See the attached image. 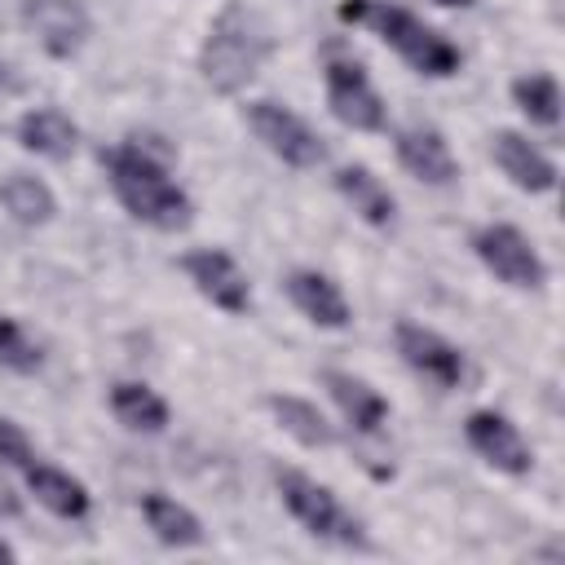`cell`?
Returning <instances> with one entry per match:
<instances>
[{
  "instance_id": "obj_28",
  "label": "cell",
  "mask_w": 565,
  "mask_h": 565,
  "mask_svg": "<svg viewBox=\"0 0 565 565\" xmlns=\"http://www.w3.org/2000/svg\"><path fill=\"white\" fill-rule=\"evenodd\" d=\"M13 556H18V552H13V547H9L4 539H0V561H13Z\"/></svg>"
},
{
  "instance_id": "obj_1",
  "label": "cell",
  "mask_w": 565,
  "mask_h": 565,
  "mask_svg": "<svg viewBox=\"0 0 565 565\" xmlns=\"http://www.w3.org/2000/svg\"><path fill=\"white\" fill-rule=\"evenodd\" d=\"M106 168V181L115 190V199L124 203V212L150 230H185L190 225V194L168 177V168L141 146V141H119L110 150L97 154Z\"/></svg>"
},
{
  "instance_id": "obj_16",
  "label": "cell",
  "mask_w": 565,
  "mask_h": 565,
  "mask_svg": "<svg viewBox=\"0 0 565 565\" xmlns=\"http://www.w3.org/2000/svg\"><path fill=\"white\" fill-rule=\"evenodd\" d=\"M75 141H79V128L66 110L57 106H35L18 119V146L31 150V154H44V159H71L75 154Z\"/></svg>"
},
{
  "instance_id": "obj_8",
  "label": "cell",
  "mask_w": 565,
  "mask_h": 565,
  "mask_svg": "<svg viewBox=\"0 0 565 565\" xmlns=\"http://www.w3.org/2000/svg\"><path fill=\"white\" fill-rule=\"evenodd\" d=\"M393 344H397V353H402V362L411 366V371H419L424 380H433L437 388H459L463 380H468V362H463V353L446 340V335H437V331H428V327H419V322H397L393 327Z\"/></svg>"
},
{
  "instance_id": "obj_7",
  "label": "cell",
  "mask_w": 565,
  "mask_h": 565,
  "mask_svg": "<svg viewBox=\"0 0 565 565\" xmlns=\"http://www.w3.org/2000/svg\"><path fill=\"white\" fill-rule=\"evenodd\" d=\"M327 106L353 132H380L384 128V97L366 79L362 62L344 57L335 49L327 53Z\"/></svg>"
},
{
  "instance_id": "obj_20",
  "label": "cell",
  "mask_w": 565,
  "mask_h": 565,
  "mask_svg": "<svg viewBox=\"0 0 565 565\" xmlns=\"http://www.w3.org/2000/svg\"><path fill=\"white\" fill-rule=\"evenodd\" d=\"M106 397H110V411L124 428H132V433H163L168 428V402L154 388H146L137 380H115Z\"/></svg>"
},
{
  "instance_id": "obj_23",
  "label": "cell",
  "mask_w": 565,
  "mask_h": 565,
  "mask_svg": "<svg viewBox=\"0 0 565 565\" xmlns=\"http://www.w3.org/2000/svg\"><path fill=\"white\" fill-rule=\"evenodd\" d=\"M512 102L521 106V115L530 124H543V128L561 124V84L552 75H521V79H512Z\"/></svg>"
},
{
  "instance_id": "obj_12",
  "label": "cell",
  "mask_w": 565,
  "mask_h": 565,
  "mask_svg": "<svg viewBox=\"0 0 565 565\" xmlns=\"http://www.w3.org/2000/svg\"><path fill=\"white\" fill-rule=\"evenodd\" d=\"M393 150H397V163H402L415 181H424V185H450V181L459 177V163H455L446 137H441L437 128H428V124L397 128Z\"/></svg>"
},
{
  "instance_id": "obj_25",
  "label": "cell",
  "mask_w": 565,
  "mask_h": 565,
  "mask_svg": "<svg viewBox=\"0 0 565 565\" xmlns=\"http://www.w3.org/2000/svg\"><path fill=\"white\" fill-rule=\"evenodd\" d=\"M0 463H9V468H31L35 463V450H31V437L13 424V419H0Z\"/></svg>"
},
{
  "instance_id": "obj_3",
  "label": "cell",
  "mask_w": 565,
  "mask_h": 565,
  "mask_svg": "<svg viewBox=\"0 0 565 565\" xmlns=\"http://www.w3.org/2000/svg\"><path fill=\"white\" fill-rule=\"evenodd\" d=\"M340 22H362L371 26L411 71L428 75V79H446L459 71V49L433 31L428 22H419L415 13L397 9V4H384V0H344L340 4Z\"/></svg>"
},
{
  "instance_id": "obj_24",
  "label": "cell",
  "mask_w": 565,
  "mask_h": 565,
  "mask_svg": "<svg viewBox=\"0 0 565 565\" xmlns=\"http://www.w3.org/2000/svg\"><path fill=\"white\" fill-rule=\"evenodd\" d=\"M35 366H40V349L22 335V327L13 318H0V371L31 375Z\"/></svg>"
},
{
  "instance_id": "obj_13",
  "label": "cell",
  "mask_w": 565,
  "mask_h": 565,
  "mask_svg": "<svg viewBox=\"0 0 565 565\" xmlns=\"http://www.w3.org/2000/svg\"><path fill=\"white\" fill-rule=\"evenodd\" d=\"M490 154H494V163L503 168V177H508L516 190H525V194H547V190H556V163H552L530 137H521V132H512V128H499V132L490 137Z\"/></svg>"
},
{
  "instance_id": "obj_27",
  "label": "cell",
  "mask_w": 565,
  "mask_h": 565,
  "mask_svg": "<svg viewBox=\"0 0 565 565\" xmlns=\"http://www.w3.org/2000/svg\"><path fill=\"white\" fill-rule=\"evenodd\" d=\"M433 4H441V9H468L472 0H433Z\"/></svg>"
},
{
  "instance_id": "obj_9",
  "label": "cell",
  "mask_w": 565,
  "mask_h": 565,
  "mask_svg": "<svg viewBox=\"0 0 565 565\" xmlns=\"http://www.w3.org/2000/svg\"><path fill=\"white\" fill-rule=\"evenodd\" d=\"M181 269H185V278L194 282V291L207 296L216 309H225V313H247V309H252V282H247V274L234 265L230 252H221V247L185 252V256H181Z\"/></svg>"
},
{
  "instance_id": "obj_11",
  "label": "cell",
  "mask_w": 565,
  "mask_h": 565,
  "mask_svg": "<svg viewBox=\"0 0 565 565\" xmlns=\"http://www.w3.org/2000/svg\"><path fill=\"white\" fill-rule=\"evenodd\" d=\"M22 22L35 31L49 57H71L93 31L88 9L79 0H22Z\"/></svg>"
},
{
  "instance_id": "obj_22",
  "label": "cell",
  "mask_w": 565,
  "mask_h": 565,
  "mask_svg": "<svg viewBox=\"0 0 565 565\" xmlns=\"http://www.w3.org/2000/svg\"><path fill=\"white\" fill-rule=\"evenodd\" d=\"M0 207L18 225H44V221H53L57 199H53V190L40 177H31V172H4L0 177Z\"/></svg>"
},
{
  "instance_id": "obj_5",
  "label": "cell",
  "mask_w": 565,
  "mask_h": 565,
  "mask_svg": "<svg viewBox=\"0 0 565 565\" xmlns=\"http://www.w3.org/2000/svg\"><path fill=\"white\" fill-rule=\"evenodd\" d=\"M247 128H252L256 141H260L274 159H282L287 168H318V163L327 159L322 137H318L296 110H287L282 102H269V97L247 102Z\"/></svg>"
},
{
  "instance_id": "obj_15",
  "label": "cell",
  "mask_w": 565,
  "mask_h": 565,
  "mask_svg": "<svg viewBox=\"0 0 565 565\" xmlns=\"http://www.w3.org/2000/svg\"><path fill=\"white\" fill-rule=\"evenodd\" d=\"M322 384H327L331 402L340 406V415L353 424V433L375 437V433L388 424V402H384L366 380H358V375H349V371H322Z\"/></svg>"
},
{
  "instance_id": "obj_26",
  "label": "cell",
  "mask_w": 565,
  "mask_h": 565,
  "mask_svg": "<svg viewBox=\"0 0 565 565\" xmlns=\"http://www.w3.org/2000/svg\"><path fill=\"white\" fill-rule=\"evenodd\" d=\"M0 516H18V494L4 477H0Z\"/></svg>"
},
{
  "instance_id": "obj_2",
  "label": "cell",
  "mask_w": 565,
  "mask_h": 565,
  "mask_svg": "<svg viewBox=\"0 0 565 565\" xmlns=\"http://www.w3.org/2000/svg\"><path fill=\"white\" fill-rule=\"evenodd\" d=\"M274 53V35H269V22L256 13V9H243V4H225L207 35H203V49H199V75L212 93H243L256 71L269 62Z\"/></svg>"
},
{
  "instance_id": "obj_21",
  "label": "cell",
  "mask_w": 565,
  "mask_h": 565,
  "mask_svg": "<svg viewBox=\"0 0 565 565\" xmlns=\"http://www.w3.org/2000/svg\"><path fill=\"white\" fill-rule=\"evenodd\" d=\"M265 406H269V415L278 419V428L291 433L300 446H309V450H327V446H335V433H331L327 415H322L313 402L291 397V393H269Z\"/></svg>"
},
{
  "instance_id": "obj_17",
  "label": "cell",
  "mask_w": 565,
  "mask_h": 565,
  "mask_svg": "<svg viewBox=\"0 0 565 565\" xmlns=\"http://www.w3.org/2000/svg\"><path fill=\"white\" fill-rule=\"evenodd\" d=\"M335 190L344 194V203H349L366 225H375V230H388V225H393L397 199L388 194V185H384L371 168H362V163L335 168Z\"/></svg>"
},
{
  "instance_id": "obj_4",
  "label": "cell",
  "mask_w": 565,
  "mask_h": 565,
  "mask_svg": "<svg viewBox=\"0 0 565 565\" xmlns=\"http://www.w3.org/2000/svg\"><path fill=\"white\" fill-rule=\"evenodd\" d=\"M274 486H278L282 508H287L313 539H327V543L366 552V530H362V521H358L322 481H313V477H305V472H296V468H274Z\"/></svg>"
},
{
  "instance_id": "obj_6",
  "label": "cell",
  "mask_w": 565,
  "mask_h": 565,
  "mask_svg": "<svg viewBox=\"0 0 565 565\" xmlns=\"http://www.w3.org/2000/svg\"><path fill=\"white\" fill-rule=\"evenodd\" d=\"M472 252L499 282H508L516 291H539L547 282V265H543L539 247L516 225H481L472 234Z\"/></svg>"
},
{
  "instance_id": "obj_10",
  "label": "cell",
  "mask_w": 565,
  "mask_h": 565,
  "mask_svg": "<svg viewBox=\"0 0 565 565\" xmlns=\"http://www.w3.org/2000/svg\"><path fill=\"white\" fill-rule=\"evenodd\" d=\"M463 437H468V446L490 468H499L508 477H525L534 468V450L525 446V437L516 433V424L508 415H499V411H472L463 419Z\"/></svg>"
},
{
  "instance_id": "obj_18",
  "label": "cell",
  "mask_w": 565,
  "mask_h": 565,
  "mask_svg": "<svg viewBox=\"0 0 565 565\" xmlns=\"http://www.w3.org/2000/svg\"><path fill=\"white\" fill-rule=\"evenodd\" d=\"M26 490L35 494L40 508H49V512L62 516V521H79V516H88V508H93L88 486H84L79 477H71V472L53 468V463H31V468H26Z\"/></svg>"
},
{
  "instance_id": "obj_14",
  "label": "cell",
  "mask_w": 565,
  "mask_h": 565,
  "mask_svg": "<svg viewBox=\"0 0 565 565\" xmlns=\"http://www.w3.org/2000/svg\"><path fill=\"white\" fill-rule=\"evenodd\" d=\"M282 287H287L291 305H296L313 327H322V331H344V327L353 322L344 291H340L327 274H318V269H291Z\"/></svg>"
},
{
  "instance_id": "obj_19",
  "label": "cell",
  "mask_w": 565,
  "mask_h": 565,
  "mask_svg": "<svg viewBox=\"0 0 565 565\" xmlns=\"http://www.w3.org/2000/svg\"><path fill=\"white\" fill-rule=\"evenodd\" d=\"M137 508H141V521L150 525V534H154L159 543H168V547H199V543H203L199 516H194L185 503H177L172 494L146 490V494L137 499Z\"/></svg>"
}]
</instances>
